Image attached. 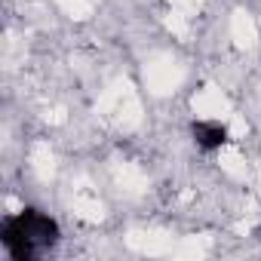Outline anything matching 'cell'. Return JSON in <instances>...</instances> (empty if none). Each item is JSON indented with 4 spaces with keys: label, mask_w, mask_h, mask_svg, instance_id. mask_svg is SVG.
I'll return each instance as SVG.
<instances>
[{
    "label": "cell",
    "mask_w": 261,
    "mask_h": 261,
    "mask_svg": "<svg viewBox=\"0 0 261 261\" xmlns=\"http://www.w3.org/2000/svg\"><path fill=\"white\" fill-rule=\"evenodd\" d=\"M0 240H4L7 252L19 261H31L40 252H46L49 246H56L59 240V224L37 212V209H25L19 215H10L0 227Z\"/></svg>",
    "instance_id": "obj_1"
},
{
    "label": "cell",
    "mask_w": 261,
    "mask_h": 261,
    "mask_svg": "<svg viewBox=\"0 0 261 261\" xmlns=\"http://www.w3.org/2000/svg\"><path fill=\"white\" fill-rule=\"evenodd\" d=\"M191 133H194V142L203 148V151H215L227 142V129L221 123H212V120H200L191 126Z\"/></svg>",
    "instance_id": "obj_2"
}]
</instances>
